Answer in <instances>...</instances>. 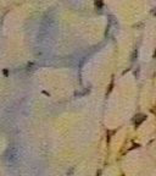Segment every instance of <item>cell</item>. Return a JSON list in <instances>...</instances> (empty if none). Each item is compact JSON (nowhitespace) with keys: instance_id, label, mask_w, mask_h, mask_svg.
Returning a JSON list of instances; mask_svg holds the SVG:
<instances>
[{"instance_id":"cell-1","label":"cell","mask_w":156,"mask_h":176,"mask_svg":"<svg viewBox=\"0 0 156 176\" xmlns=\"http://www.w3.org/2000/svg\"><path fill=\"white\" fill-rule=\"evenodd\" d=\"M95 6H96V9L100 10L101 8H102V1L101 0H95Z\"/></svg>"},{"instance_id":"cell-2","label":"cell","mask_w":156,"mask_h":176,"mask_svg":"<svg viewBox=\"0 0 156 176\" xmlns=\"http://www.w3.org/2000/svg\"><path fill=\"white\" fill-rule=\"evenodd\" d=\"M153 15H156V9H154V11H153Z\"/></svg>"}]
</instances>
